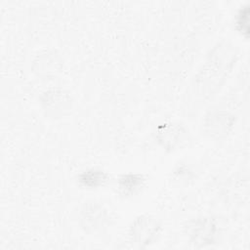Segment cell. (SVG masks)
Here are the masks:
<instances>
[{"label":"cell","mask_w":250,"mask_h":250,"mask_svg":"<svg viewBox=\"0 0 250 250\" xmlns=\"http://www.w3.org/2000/svg\"><path fill=\"white\" fill-rule=\"evenodd\" d=\"M235 50L228 42H220L210 50L205 64L194 77V87L204 98H209L218 90L228 71L235 62Z\"/></svg>","instance_id":"1"},{"label":"cell","mask_w":250,"mask_h":250,"mask_svg":"<svg viewBox=\"0 0 250 250\" xmlns=\"http://www.w3.org/2000/svg\"><path fill=\"white\" fill-rule=\"evenodd\" d=\"M80 228L90 235H101L107 231L112 224V218L108 209L96 200L83 203L78 214Z\"/></svg>","instance_id":"2"},{"label":"cell","mask_w":250,"mask_h":250,"mask_svg":"<svg viewBox=\"0 0 250 250\" xmlns=\"http://www.w3.org/2000/svg\"><path fill=\"white\" fill-rule=\"evenodd\" d=\"M161 231L160 221L149 214L137 216L129 226L130 239L140 247H147L156 242Z\"/></svg>","instance_id":"3"},{"label":"cell","mask_w":250,"mask_h":250,"mask_svg":"<svg viewBox=\"0 0 250 250\" xmlns=\"http://www.w3.org/2000/svg\"><path fill=\"white\" fill-rule=\"evenodd\" d=\"M40 106L44 114L52 119H61L68 115L73 107V100L69 92L62 88H50L40 98Z\"/></svg>","instance_id":"4"},{"label":"cell","mask_w":250,"mask_h":250,"mask_svg":"<svg viewBox=\"0 0 250 250\" xmlns=\"http://www.w3.org/2000/svg\"><path fill=\"white\" fill-rule=\"evenodd\" d=\"M187 237L196 247H206L216 242L219 228L210 216H199L189 220L185 226Z\"/></svg>","instance_id":"5"},{"label":"cell","mask_w":250,"mask_h":250,"mask_svg":"<svg viewBox=\"0 0 250 250\" xmlns=\"http://www.w3.org/2000/svg\"><path fill=\"white\" fill-rule=\"evenodd\" d=\"M155 140L167 152L183 149L189 142V132L179 122H167L157 127Z\"/></svg>","instance_id":"6"},{"label":"cell","mask_w":250,"mask_h":250,"mask_svg":"<svg viewBox=\"0 0 250 250\" xmlns=\"http://www.w3.org/2000/svg\"><path fill=\"white\" fill-rule=\"evenodd\" d=\"M234 124L233 115L224 110H215L209 112L203 122L205 134L213 139H222L227 137Z\"/></svg>","instance_id":"7"},{"label":"cell","mask_w":250,"mask_h":250,"mask_svg":"<svg viewBox=\"0 0 250 250\" xmlns=\"http://www.w3.org/2000/svg\"><path fill=\"white\" fill-rule=\"evenodd\" d=\"M146 179L140 173H126L118 177L116 181V191L124 199L138 195L145 188Z\"/></svg>","instance_id":"8"},{"label":"cell","mask_w":250,"mask_h":250,"mask_svg":"<svg viewBox=\"0 0 250 250\" xmlns=\"http://www.w3.org/2000/svg\"><path fill=\"white\" fill-rule=\"evenodd\" d=\"M109 175L100 168H88L77 176V182L80 187L87 189H98L104 187L109 182Z\"/></svg>","instance_id":"9"},{"label":"cell","mask_w":250,"mask_h":250,"mask_svg":"<svg viewBox=\"0 0 250 250\" xmlns=\"http://www.w3.org/2000/svg\"><path fill=\"white\" fill-rule=\"evenodd\" d=\"M61 60L54 53H45L37 57L34 61V71L41 76H49L55 74L61 68Z\"/></svg>","instance_id":"10"}]
</instances>
